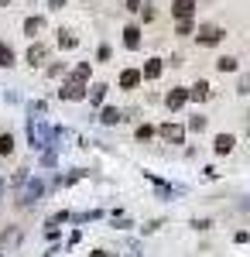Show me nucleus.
<instances>
[{
	"mask_svg": "<svg viewBox=\"0 0 250 257\" xmlns=\"http://www.w3.org/2000/svg\"><path fill=\"white\" fill-rule=\"evenodd\" d=\"M141 76H144V79H158V76H161V59H148L144 69H141Z\"/></svg>",
	"mask_w": 250,
	"mask_h": 257,
	"instance_id": "ddd939ff",
	"label": "nucleus"
},
{
	"mask_svg": "<svg viewBox=\"0 0 250 257\" xmlns=\"http://www.w3.org/2000/svg\"><path fill=\"white\" fill-rule=\"evenodd\" d=\"M189 131H195V134H202V131H206V117H202V113H195V117L189 120Z\"/></svg>",
	"mask_w": 250,
	"mask_h": 257,
	"instance_id": "5701e85b",
	"label": "nucleus"
},
{
	"mask_svg": "<svg viewBox=\"0 0 250 257\" xmlns=\"http://www.w3.org/2000/svg\"><path fill=\"white\" fill-rule=\"evenodd\" d=\"M41 192H45V182L41 178H24V192H21L18 206H35L41 199Z\"/></svg>",
	"mask_w": 250,
	"mask_h": 257,
	"instance_id": "f03ea898",
	"label": "nucleus"
},
{
	"mask_svg": "<svg viewBox=\"0 0 250 257\" xmlns=\"http://www.w3.org/2000/svg\"><path fill=\"white\" fill-rule=\"evenodd\" d=\"M212 219H192V230H209Z\"/></svg>",
	"mask_w": 250,
	"mask_h": 257,
	"instance_id": "bb28decb",
	"label": "nucleus"
},
{
	"mask_svg": "<svg viewBox=\"0 0 250 257\" xmlns=\"http://www.w3.org/2000/svg\"><path fill=\"white\" fill-rule=\"evenodd\" d=\"M120 120H123V113H120L116 106H106V110L99 113V123H106V127H116Z\"/></svg>",
	"mask_w": 250,
	"mask_h": 257,
	"instance_id": "f8f14e48",
	"label": "nucleus"
},
{
	"mask_svg": "<svg viewBox=\"0 0 250 257\" xmlns=\"http://www.w3.org/2000/svg\"><path fill=\"white\" fill-rule=\"evenodd\" d=\"M141 82H144L141 69H123V72H120V89H137Z\"/></svg>",
	"mask_w": 250,
	"mask_h": 257,
	"instance_id": "0eeeda50",
	"label": "nucleus"
},
{
	"mask_svg": "<svg viewBox=\"0 0 250 257\" xmlns=\"http://www.w3.org/2000/svg\"><path fill=\"white\" fill-rule=\"evenodd\" d=\"M0 7H11V0H0Z\"/></svg>",
	"mask_w": 250,
	"mask_h": 257,
	"instance_id": "2f4dec72",
	"label": "nucleus"
},
{
	"mask_svg": "<svg viewBox=\"0 0 250 257\" xmlns=\"http://www.w3.org/2000/svg\"><path fill=\"white\" fill-rule=\"evenodd\" d=\"M14 65V48L7 41H0V69H11Z\"/></svg>",
	"mask_w": 250,
	"mask_h": 257,
	"instance_id": "f3484780",
	"label": "nucleus"
},
{
	"mask_svg": "<svg viewBox=\"0 0 250 257\" xmlns=\"http://www.w3.org/2000/svg\"><path fill=\"white\" fill-rule=\"evenodd\" d=\"M96 59H99V62H110V45H103V48H99Z\"/></svg>",
	"mask_w": 250,
	"mask_h": 257,
	"instance_id": "cd10ccee",
	"label": "nucleus"
},
{
	"mask_svg": "<svg viewBox=\"0 0 250 257\" xmlns=\"http://www.w3.org/2000/svg\"><path fill=\"white\" fill-rule=\"evenodd\" d=\"M192 11H195V0H175V4H172V14H175L178 21L192 18Z\"/></svg>",
	"mask_w": 250,
	"mask_h": 257,
	"instance_id": "6e6552de",
	"label": "nucleus"
},
{
	"mask_svg": "<svg viewBox=\"0 0 250 257\" xmlns=\"http://www.w3.org/2000/svg\"><path fill=\"white\" fill-rule=\"evenodd\" d=\"M58 96H62V99H86V82L69 79L62 89H58Z\"/></svg>",
	"mask_w": 250,
	"mask_h": 257,
	"instance_id": "39448f33",
	"label": "nucleus"
},
{
	"mask_svg": "<svg viewBox=\"0 0 250 257\" xmlns=\"http://www.w3.org/2000/svg\"><path fill=\"white\" fill-rule=\"evenodd\" d=\"M206 96H209V82H195L192 89H189V99H195V103L206 99Z\"/></svg>",
	"mask_w": 250,
	"mask_h": 257,
	"instance_id": "6ab92c4d",
	"label": "nucleus"
},
{
	"mask_svg": "<svg viewBox=\"0 0 250 257\" xmlns=\"http://www.w3.org/2000/svg\"><path fill=\"white\" fill-rule=\"evenodd\" d=\"M223 28H216V24H199V45H206V48H212V45H219L223 41Z\"/></svg>",
	"mask_w": 250,
	"mask_h": 257,
	"instance_id": "7ed1b4c3",
	"label": "nucleus"
},
{
	"mask_svg": "<svg viewBox=\"0 0 250 257\" xmlns=\"http://www.w3.org/2000/svg\"><path fill=\"white\" fill-rule=\"evenodd\" d=\"M41 31H45V18H28L24 21V35L35 38V35H41Z\"/></svg>",
	"mask_w": 250,
	"mask_h": 257,
	"instance_id": "2eb2a0df",
	"label": "nucleus"
},
{
	"mask_svg": "<svg viewBox=\"0 0 250 257\" xmlns=\"http://www.w3.org/2000/svg\"><path fill=\"white\" fill-rule=\"evenodd\" d=\"M216 69L219 72H236V59L233 55H223V59H216Z\"/></svg>",
	"mask_w": 250,
	"mask_h": 257,
	"instance_id": "aec40b11",
	"label": "nucleus"
},
{
	"mask_svg": "<svg viewBox=\"0 0 250 257\" xmlns=\"http://www.w3.org/2000/svg\"><path fill=\"white\" fill-rule=\"evenodd\" d=\"M175 31H178L182 38H185V35H192V21H189V18H185V21H178V28H175Z\"/></svg>",
	"mask_w": 250,
	"mask_h": 257,
	"instance_id": "393cba45",
	"label": "nucleus"
},
{
	"mask_svg": "<svg viewBox=\"0 0 250 257\" xmlns=\"http://www.w3.org/2000/svg\"><path fill=\"white\" fill-rule=\"evenodd\" d=\"M106 89H110L106 82H96V86L86 93V96H89V103H93V106H99V103H103V96H106Z\"/></svg>",
	"mask_w": 250,
	"mask_h": 257,
	"instance_id": "dca6fc26",
	"label": "nucleus"
},
{
	"mask_svg": "<svg viewBox=\"0 0 250 257\" xmlns=\"http://www.w3.org/2000/svg\"><path fill=\"white\" fill-rule=\"evenodd\" d=\"M161 138L168 141V144H185V127H178V123H161Z\"/></svg>",
	"mask_w": 250,
	"mask_h": 257,
	"instance_id": "423d86ee",
	"label": "nucleus"
},
{
	"mask_svg": "<svg viewBox=\"0 0 250 257\" xmlns=\"http://www.w3.org/2000/svg\"><path fill=\"white\" fill-rule=\"evenodd\" d=\"M72 79H76V82H86V79H89V62H79L76 69H72Z\"/></svg>",
	"mask_w": 250,
	"mask_h": 257,
	"instance_id": "412c9836",
	"label": "nucleus"
},
{
	"mask_svg": "<svg viewBox=\"0 0 250 257\" xmlns=\"http://www.w3.org/2000/svg\"><path fill=\"white\" fill-rule=\"evenodd\" d=\"M123 45H127L131 52H137V48H141V28H137V24L123 28Z\"/></svg>",
	"mask_w": 250,
	"mask_h": 257,
	"instance_id": "1a4fd4ad",
	"label": "nucleus"
},
{
	"mask_svg": "<svg viewBox=\"0 0 250 257\" xmlns=\"http://www.w3.org/2000/svg\"><path fill=\"white\" fill-rule=\"evenodd\" d=\"M0 189H4V185H0Z\"/></svg>",
	"mask_w": 250,
	"mask_h": 257,
	"instance_id": "473e14b6",
	"label": "nucleus"
},
{
	"mask_svg": "<svg viewBox=\"0 0 250 257\" xmlns=\"http://www.w3.org/2000/svg\"><path fill=\"white\" fill-rule=\"evenodd\" d=\"M28 141H31L35 151H41L45 144H52V127L45 123V117H31L28 120Z\"/></svg>",
	"mask_w": 250,
	"mask_h": 257,
	"instance_id": "f257e3e1",
	"label": "nucleus"
},
{
	"mask_svg": "<svg viewBox=\"0 0 250 257\" xmlns=\"http://www.w3.org/2000/svg\"><path fill=\"white\" fill-rule=\"evenodd\" d=\"M144 178L151 182L154 189H158V196H165V199H172V196H182L185 189H178V185H168V182H161L158 175H151V172H144Z\"/></svg>",
	"mask_w": 250,
	"mask_h": 257,
	"instance_id": "20e7f679",
	"label": "nucleus"
},
{
	"mask_svg": "<svg viewBox=\"0 0 250 257\" xmlns=\"http://www.w3.org/2000/svg\"><path fill=\"white\" fill-rule=\"evenodd\" d=\"M11 151H14V138L11 134H0V158H7Z\"/></svg>",
	"mask_w": 250,
	"mask_h": 257,
	"instance_id": "4be33fe9",
	"label": "nucleus"
},
{
	"mask_svg": "<svg viewBox=\"0 0 250 257\" xmlns=\"http://www.w3.org/2000/svg\"><path fill=\"white\" fill-rule=\"evenodd\" d=\"M154 134V127H148V123H141V127H137V141H148Z\"/></svg>",
	"mask_w": 250,
	"mask_h": 257,
	"instance_id": "a878e982",
	"label": "nucleus"
},
{
	"mask_svg": "<svg viewBox=\"0 0 250 257\" xmlns=\"http://www.w3.org/2000/svg\"><path fill=\"white\" fill-rule=\"evenodd\" d=\"M45 59H48V48H45V45H31V48H28V65H31V69L41 65Z\"/></svg>",
	"mask_w": 250,
	"mask_h": 257,
	"instance_id": "9b49d317",
	"label": "nucleus"
},
{
	"mask_svg": "<svg viewBox=\"0 0 250 257\" xmlns=\"http://www.w3.org/2000/svg\"><path fill=\"white\" fill-rule=\"evenodd\" d=\"M165 103H168V110H178V106H185V103H189V89H172V93L165 96Z\"/></svg>",
	"mask_w": 250,
	"mask_h": 257,
	"instance_id": "9d476101",
	"label": "nucleus"
},
{
	"mask_svg": "<svg viewBox=\"0 0 250 257\" xmlns=\"http://www.w3.org/2000/svg\"><path fill=\"white\" fill-rule=\"evenodd\" d=\"M233 144H236V138H233V134H219V138H216V155H230Z\"/></svg>",
	"mask_w": 250,
	"mask_h": 257,
	"instance_id": "4468645a",
	"label": "nucleus"
},
{
	"mask_svg": "<svg viewBox=\"0 0 250 257\" xmlns=\"http://www.w3.org/2000/svg\"><path fill=\"white\" fill-rule=\"evenodd\" d=\"M48 7H52V11H62V7H65V0H48Z\"/></svg>",
	"mask_w": 250,
	"mask_h": 257,
	"instance_id": "c85d7f7f",
	"label": "nucleus"
},
{
	"mask_svg": "<svg viewBox=\"0 0 250 257\" xmlns=\"http://www.w3.org/2000/svg\"><path fill=\"white\" fill-rule=\"evenodd\" d=\"M89 257H110V254H106V250H93Z\"/></svg>",
	"mask_w": 250,
	"mask_h": 257,
	"instance_id": "7c9ffc66",
	"label": "nucleus"
},
{
	"mask_svg": "<svg viewBox=\"0 0 250 257\" xmlns=\"http://www.w3.org/2000/svg\"><path fill=\"white\" fill-rule=\"evenodd\" d=\"M79 45V38L72 35V31H58V48H65V52H72Z\"/></svg>",
	"mask_w": 250,
	"mask_h": 257,
	"instance_id": "a211bd4d",
	"label": "nucleus"
},
{
	"mask_svg": "<svg viewBox=\"0 0 250 257\" xmlns=\"http://www.w3.org/2000/svg\"><path fill=\"white\" fill-rule=\"evenodd\" d=\"M127 11H134V14H137V11H141V0H127Z\"/></svg>",
	"mask_w": 250,
	"mask_h": 257,
	"instance_id": "c756f323",
	"label": "nucleus"
},
{
	"mask_svg": "<svg viewBox=\"0 0 250 257\" xmlns=\"http://www.w3.org/2000/svg\"><path fill=\"white\" fill-rule=\"evenodd\" d=\"M236 93H243V96L250 93V72H243V76H240V82H236Z\"/></svg>",
	"mask_w": 250,
	"mask_h": 257,
	"instance_id": "b1692460",
	"label": "nucleus"
}]
</instances>
